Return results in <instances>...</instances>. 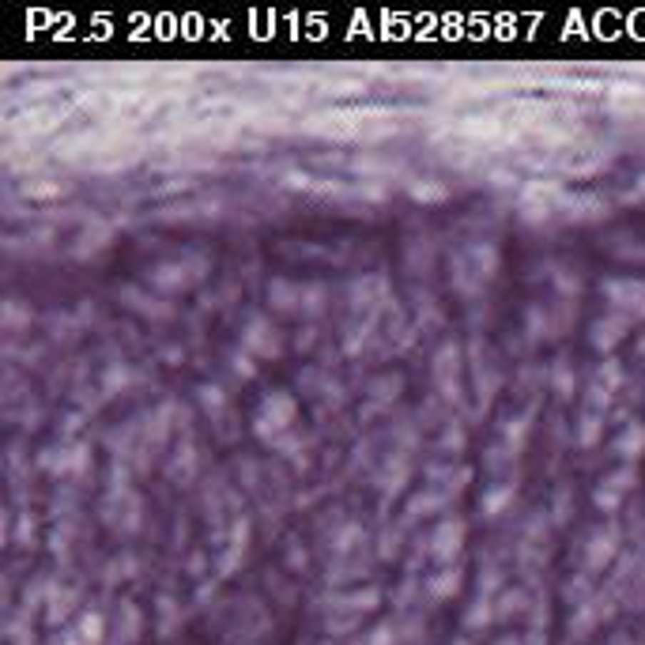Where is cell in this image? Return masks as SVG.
I'll list each match as a JSON object with an SVG mask.
<instances>
[{
  "label": "cell",
  "mask_w": 645,
  "mask_h": 645,
  "mask_svg": "<svg viewBox=\"0 0 645 645\" xmlns=\"http://www.w3.org/2000/svg\"><path fill=\"white\" fill-rule=\"evenodd\" d=\"M641 450H645V430H641V427H630L623 438H619V453H623V457H638Z\"/></svg>",
  "instance_id": "obj_1"
},
{
  "label": "cell",
  "mask_w": 645,
  "mask_h": 645,
  "mask_svg": "<svg viewBox=\"0 0 645 645\" xmlns=\"http://www.w3.org/2000/svg\"><path fill=\"white\" fill-rule=\"evenodd\" d=\"M265 332H268V325H265V321H253V325H249V332H245V344H253V347H260L265 355H272V351H275V340H265Z\"/></svg>",
  "instance_id": "obj_2"
}]
</instances>
